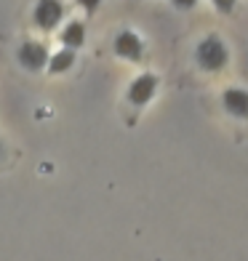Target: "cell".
<instances>
[{
  "label": "cell",
  "mask_w": 248,
  "mask_h": 261,
  "mask_svg": "<svg viewBox=\"0 0 248 261\" xmlns=\"http://www.w3.org/2000/svg\"><path fill=\"white\" fill-rule=\"evenodd\" d=\"M195 62L203 72H221L230 64V48L219 35H206L195 48Z\"/></svg>",
  "instance_id": "cell-1"
},
{
  "label": "cell",
  "mask_w": 248,
  "mask_h": 261,
  "mask_svg": "<svg viewBox=\"0 0 248 261\" xmlns=\"http://www.w3.org/2000/svg\"><path fill=\"white\" fill-rule=\"evenodd\" d=\"M16 62L27 72H43V69H48L51 54L45 48V43L40 40H21L16 48Z\"/></svg>",
  "instance_id": "cell-2"
},
{
  "label": "cell",
  "mask_w": 248,
  "mask_h": 261,
  "mask_svg": "<svg viewBox=\"0 0 248 261\" xmlns=\"http://www.w3.org/2000/svg\"><path fill=\"white\" fill-rule=\"evenodd\" d=\"M158 88H160V77L155 72H141V75H136L131 83H128L126 101L131 107H147L152 99H155Z\"/></svg>",
  "instance_id": "cell-3"
},
{
  "label": "cell",
  "mask_w": 248,
  "mask_h": 261,
  "mask_svg": "<svg viewBox=\"0 0 248 261\" xmlns=\"http://www.w3.org/2000/svg\"><path fill=\"white\" fill-rule=\"evenodd\" d=\"M64 21V3L62 0H38L32 8V24L40 32H54Z\"/></svg>",
  "instance_id": "cell-4"
},
{
  "label": "cell",
  "mask_w": 248,
  "mask_h": 261,
  "mask_svg": "<svg viewBox=\"0 0 248 261\" xmlns=\"http://www.w3.org/2000/svg\"><path fill=\"white\" fill-rule=\"evenodd\" d=\"M112 51H115L117 59L139 64L141 59H144V40H141L139 32H134V30H120L112 40Z\"/></svg>",
  "instance_id": "cell-5"
},
{
  "label": "cell",
  "mask_w": 248,
  "mask_h": 261,
  "mask_svg": "<svg viewBox=\"0 0 248 261\" xmlns=\"http://www.w3.org/2000/svg\"><path fill=\"white\" fill-rule=\"evenodd\" d=\"M221 107H224V112H227L230 117H235V120H248V91L238 88V86L224 88Z\"/></svg>",
  "instance_id": "cell-6"
},
{
  "label": "cell",
  "mask_w": 248,
  "mask_h": 261,
  "mask_svg": "<svg viewBox=\"0 0 248 261\" xmlns=\"http://www.w3.org/2000/svg\"><path fill=\"white\" fill-rule=\"evenodd\" d=\"M59 40H62L64 48H72V51L83 48L86 45V24L80 19H69L62 27V32H59Z\"/></svg>",
  "instance_id": "cell-7"
},
{
  "label": "cell",
  "mask_w": 248,
  "mask_h": 261,
  "mask_svg": "<svg viewBox=\"0 0 248 261\" xmlns=\"http://www.w3.org/2000/svg\"><path fill=\"white\" fill-rule=\"evenodd\" d=\"M75 62H78V54L72 48H64V45H62L56 54H51L48 75H64V72H69V69L75 67Z\"/></svg>",
  "instance_id": "cell-8"
},
{
  "label": "cell",
  "mask_w": 248,
  "mask_h": 261,
  "mask_svg": "<svg viewBox=\"0 0 248 261\" xmlns=\"http://www.w3.org/2000/svg\"><path fill=\"white\" fill-rule=\"evenodd\" d=\"M211 6H214L219 14H224V16H230L232 11H235V6H238V0H211Z\"/></svg>",
  "instance_id": "cell-9"
},
{
  "label": "cell",
  "mask_w": 248,
  "mask_h": 261,
  "mask_svg": "<svg viewBox=\"0 0 248 261\" xmlns=\"http://www.w3.org/2000/svg\"><path fill=\"white\" fill-rule=\"evenodd\" d=\"M75 3L83 8V11H86V14L91 16V14H96V8L102 6V0H75Z\"/></svg>",
  "instance_id": "cell-10"
},
{
  "label": "cell",
  "mask_w": 248,
  "mask_h": 261,
  "mask_svg": "<svg viewBox=\"0 0 248 261\" xmlns=\"http://www.w3.org/2000/svg\"><path fill=\"white\" fill-rule=\"evenodd\" d=\"M197 3H200V0H171V6L179 8V11H192Z\"/></svg>",
  "instance_id": "cell-11"
},
{
  "label": "cell",
  "mask_w": 248,
  "mask_h": 261,
  "mask_svg": "<svg viewBox=\"0 0 248 261\" xmlns=\"http://www.w3.org/2000/svg\"><path fill=\"white\" fill-rule=\"evenodd\" d=\"M0 155H3V141H0Z\"/></svg>",
  "instance_id": "cell-12"
}]
</instances>
